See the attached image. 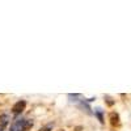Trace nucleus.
<instances>
[{
    "label": "nucleus",
    "mask_w": 131,
    "mask_h": 131,
    "mask_svg": "<svg viewBox=\"0 0 131 131\" xmlns=\"http://www.w3.org/2000/svg\"><path fill=\"white\" fill-rule=\"evenodd\" d=\"M105 98H106V104H107L109 106H112V105H114V101H112V98L109 97V96H106Z\"/></svg>",
    "instance_id": "nucleus-6"
},
{
    "label": "nucleus",
    "mask_w": 131,
    "mask_h": 131,
    "mask_svg": "<svg viewBox=\"0 0 131 131\" xmlns=\"http://www.w3.org/2000/svg\"><path fill=\"white\" fill-rule=\"evenodd\" d=\"M25 107H26V101L25 100H20V101H17L12 106V113L15 115H18V114H21V113L25 110Z\"/></svg>",
    "instance_id": "nucleus-1"
},
{
    "label": "nucleus",
    "mask_w": 131,
    "mask_h": 131,
    "mask_svg": "<svg viewBox=\"0 0 131 131\" xmlns=\"http://www.w3.org/2000/svg\"><path fill=\"white\" fill-rule=\"evenodd\" d=\"M50 130H51V125H47V126H45V127L39 128L38 131H50Z\"/></svg>",
    "instance_id": "nucleus-7"
},
{
    "label": "nucleus",
    "mask_w": 131,
    "mask_h": 131,
    "mask_svg": "<svg viewBox=\"0 0 131 131\" xmlns=\"http://www.w3.org/2000/svg\"><path fill=\"white\" fill-rule=\"evenodd\" d=\"M31 127H33V121H31V119H25V123H24L23 131H29Z\"/></svg>",
    "instance_id": "nucleus-5"
},
{
    "label": "nucleus",
    "mask_w": 131,
    "mask_h": 131,
    "mask_svg": "<svg viewBox=\"0 0 131 131\" xmlns=\"http://www.w3.org/2000/svg\"><path fill=\"white\" fill-rule=\"evenodd\" d=\"M2 115H3V113H2V112H0V119H2Z\"/></svg>",
    "instance_id": "nucleus-8"
},
{
    "label": "nucleus",
    "mask_w": 131,
    "mask_h": 131,
    "mask_svg": "<svg viewBox=\"0 0 131 131\" xmlns=\"http://www.w3.org/2000/svg\"><path fill=\"white\" fill-rule=\"evenodd\" d=\"M109 121H110V125L112 126H119L121 125V118H119V114L115 113V112H110L109 113Z\"/></svg>",
    "instance_id": "nucleus-2"
},
{
    "label": "nucleus",
    "mask_w": 131,
    "mask_h": 131,
    "mask_svg": "<svg viewBox=\"0 0 131 131\" xmlns=\"http://www.w3.org/2000/svg\"><path fill=\"white\" fill-rule=\"evenodd\" d=\"M58 131H64V130H58Z\"/></svg>",
    "instance_id": "nucleus-9"
},
{
    "label": "nucleus",
    "mask_w": 131,
    "mask_h": 131,
    "mask_svg": "<svg viewBox=\"0 0 131 131\" xmlns=\"http://www.w3.org/2000/svg\"><path fill=\"white\" fill-rule=\"evenodd\" d=\"M94 115L98 118L100 123H104V115H102V109L101 107H96L94 109Z\"/></svg>",
    "instance_id": "nucleus-4"
},
{
    "label": "nucleus",
    "mask_w": 131,
    "mask_h": 131,
    "mask_svg": "<svg viewBox=\"0 0 131 131\" xmlns=\"http://www.w3.org/2000/svg\"><path fill=\"white\" fill-rule=\"evenodd\" d=\"M24 123H25V119H16L13 122V125L10 126V131H23V127H24Z\"/></svg>",
    "instance_id": "nucleus-3"
}]
</instances>
